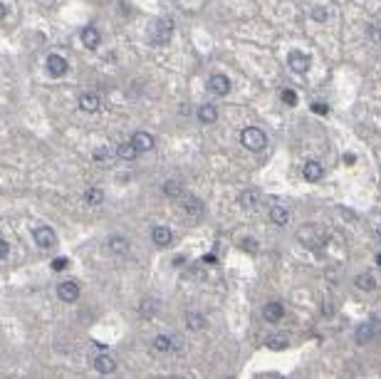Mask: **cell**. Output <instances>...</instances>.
<instances>
[{"label": "cell", "instance_id": "6da1fadb", "mask_svg": "<svg viewBox=\"0 0 381 379\" xmlns=\"http://www.w3.org/2000/svg\"><path fill=\"white\" fill-rule=\"evenodd\" d=\"M297 238L305 248H312V251H319L322 245L327 243V231L317 223H305L299 231H297Z\"/></svg>", "mask_w": 381, "mask_h": 379}, {"label": "cell", "instance_id": "7a4b0ae2", "mask_svg": "<svg viewBox=\"0 0 381 379\" xmlns=\"http://www.w3.org/2000/svg\"><path fill=\"white\" fill-rule=\"evenodd\" d=\"M240 141H243V146H245V149H250V151H263V149L268 146V137H265V131H263V129H257V126H248V129H243Z\"/></svg>", "mask_w": 381, "mask_h": 379}, {"label": "cell", "instance_id": "3957f363", "mask_svg": "<svg viewBox=\"0 0 381 379\" xmlns=\"http://www.w3.org/2000/svg\"><path fill=\"white\" fill-rule=\"evenodd\" d=\"M171 35H173V23H171L169 17L156 20L154 30H151V42H156V45H166V42L171 40Z\"/></svg>", "mask_w": 381, "mask_h": 379}, {"label": "cell", "instance_id": "277c9868", "mask_svg": "<svg viewBox=\"0 0 381 379\" xmlns=\"http://www.w3.org/2000/svg\"><path fill=\"white\" fill-rule=\"evenodd\" d=\"M287 65H290V70L292 72L305 74V72L310 70L312 60H310V55H305V52H299V50H292V52L287 55Z\"/></svg>", "mask_w": 381, "mask_h": 379}, {"label": "cell", "instance_id": "5b68a950", "mask_svg": "<svg viewBox=\"0 0 381 379\" xmlns=\"http://www.w3.org/2000/svg\"><path fill=\"white\" fill-rule=\"evenodd\" d=\"M32 238H35V243H37L40 248H52L57 243V236L52 233V228H47V225L35 228V231H32Z\"/></svg>", "mask_w": 381, "mask_h": 379}, {"label": "cell", "instance_id": "8992f818", "mask_svg": "<svg viewBox=\"0 0 381 379\" xmlns=\"http://www.w3.org/2000/svg\"><path fill=\"white\" fill-rule=\"evenodd\" d=\"M208 89H211L213 94H218V97H226L228 92H230V80H228L226 74H213L211 80H208Z\"/></svg>", "mask_w": 381, "mask_h": 379}, {"label": "cell", "instance_id": "52a82bcc", "mask_svg": "<svg viewBox=\"0 0 381 379\" xmlns=\"http://www.w3.org/2000/svg\"><path fill=\"white\" fill-rule=\"evenodd\" d=\"M57 295H59V300H65V302H74V300L79 297V285H77L74 280L59 282V288H57Z\"/></svg>", "mask_w": 381, "mask_h": 379}, {"label": "cell", "instance_id": "ba28073f", "mask_svg": "<svg viewBox=\"0 0 381 379\" xmlns=\"http://www.w3.org/2000/svg\"><path fill=\"white\" fill-rule=\"evenodd\" d=\"M70 70V65H67V60L59 55H50L47 57V72L52 74V77H62L65 72Z\"/></svg>", "mask_w": 381, "mask_h": 379}, {"label": "cell", "instance_id": "9c48e42d", "mask_svg": "<svg viewBox=\"0 0 381 379\" xmlns=\"http://www.w3.org/2000/svg\"><path fill=\"white\" fill-rule=\"evenodd\" d=\"M263 317H265L268 323H280V320L285 317L283 302H268V305L263 308Z\"/></svg>", "mask_w": 381, "mask_h": 379}, {"label": "cell", "instance_id": "30bf717a", "mask_svg": "<svg viewBox=\"0 0 381 379\" xmlns=\"http://www.w3.org/2000/svg\"><path fill=\"white\" fill-rule=\"evenodd\" d=\"M184 213L188 218H200L203 216V203L196 196H186L184 198Z\"/></svg>", "mask_w": 381, "mask_h": 379}, {"label": "cell", "instance_id": "8fae6325", "mask_svg": "<svg viewBox=\"0 0 381 379\" xmlns=\"http://www.w3.org/2000/svg\"><path fill=\"white\" fill-rule=\"evenodd\" d=\"M131 144L136 146V151L142 154V151H151L154 149V139H151V134H146V131H136L134 137H131Z\"/></svg>", "mask_w": 381, "mask_h": 379}, {"label": "cell", "instance_id": "7c38bea8", "mask_svg": "<svg viewBox=\"0 0 381 379\" xmlns=\"http://www.w3.org/2000/svg\"><path fill=\"white\" fill-rule=\"evenodd\" d=\"M171 238H173L171 236V228H166V225H156L154 231H151V240H154L158 248H166L171 243Z\"/></svg>", "mask_w": 381, "mask_h": 379}, {"label": "cell", "instance_id": "4fadbf2b", "mask_svg": "<svg viewBox=\"0 0 381 379\" xmlns=\"http://www.w3.org/2000/svg\"><path fill=\"white\" fill-rule=\"evenodd\" d=\"M376 330L379 327H374V323H364L356 327V342L359 345H367V342H371L374 337H376Z\"/></svg>", "mask_w": 381, "mask_h": 379}, {"label": "cell", "instance_id": "5bb4252c", "mask_svg": "<svg viewBox=\"0 0 381 379\" xmlns=\"http://www.w3.org/2000/svg\"><path fill=\"white\" fill-rule=\"evenodd\" d=\"M302 174H305V179H307V181H319V179L325 176V168H322L319 161H307L305 168H302Z\"/></svg>", "mask_w": 381, "mask_h": 379}, {"label": "cell", "instance_id": "9a60e30c", "mask_svg": "<svg viewBox=\"0 0 381 379\" xmlns=\"http://www.w3.org/2000/svg\"><path fill=\"white\" fill-rule=\"evenodd\" d=\"M94 369H97L99 374H112L114 369H116V362H114L109 354H99L97 359H94Z\"/></svg>", "mask_w": 381, "mask_h": 379}, {"label": "cell", "instance_id": "2e32d148", "mask_svg": "<svg viewBox=\"0 0 381 379\" xmlns=\"http://www.w3.org/2000/svg\"><path fill=\"white\" fill-rule=\"evenodd\" d=\"M270 221H272L275 225H287L290 223V209L272 206V209H270Z\"/></svg>", "mask_w": 381, "mask_h": 379}, {"label": "cell", "instance_id": "e0dca14e", "mask_svg": "<svg viewBox=\"0 0 381 379\" xmlns=\"http://www.w3.org/2000/svg\"><path fill=\"white\" fill-rule=\"evenodd\" d=\"M82 42H85V47H89V50H97L99 42H102V35H99V30L85 28V30H82Z\"/></svg>", "mask_w": 381, "mask_h": 379}, {"label": "cell", "instance_id": "ac0fdd59", "mask_svg": "<svg viewBox=\"0 0 381 379\" xmlns=\"http://www.w3.org/2000/svg\"><path fill=\"white\" fill-rule=\"evenodd\" d=\"M79 107L85 109V112H99V107H102V102H99L97 94H92V92H87V94H82L79 97Z\"/></svg>", "mask_w": 381, "mask_h": 379}, {"label": "cell", "instance_id": "d6986e66", "mask_svg": "<svg viewBox=\"0 0 381 379\" xmlns=\"http://www.w3.org/2000/svg\"><path fill=\"white\" fill-rule=\"evenodd\" d=\"M198 119H200L203 124H213V122L218 119V109H215L213 104H203V107L198 109Z\"/></svg>", "mask_w": 381, "mask_h": 379}, {"label": "cell", "instance_id": "ffe728a7", "mask_svg": "<svg viewBox=\"0 0 381 379\" xmlns=\"http://www.w3.org/2000/svg\"><path fill=\"white\" fill-rule=\"evenodd\" d=\"M136 154H139V151H136V146H134L131 141H127V144H119V149H116V156H119V159H124V161H134V159H136Z\"/></svg>", "mask_w": 381, "mask_h": 379}, {"label": "cell", "instance_id": "44dd1931", "mask_svg": "<svg viewBox=\"0 0 381 379\" xmlns=\"http://www.w3.org/2000/svg\"><path fill=\"white\" fill-rule=\"evenodd\" d=\"M257 201H260L257 191H243V194H240V206L245 211H253L255 206H257Z\"/></svg>", "mask_w": 381, "mask_h": 379}, {"label": "cell", "instance_id": "7402d4cb", "mask_svg": "<svg viewBox=\"0 0 381 379\" xmlns=\"http://www.w3.org/2000/svg\"><path fill=\"white\" fill-rule=\"evenodd\" d=\"M356 288L359 290H364V293H369V290H374L376 288V280H374V275H369V273H362V275H356Z\"/></svg>", "mask_w": 381, "mask_h": 379}, {"label": "cell", "instance_id": "603a6c76", "mask_svg": "<svg viewBox=\"0 0 381 379\" xmlns=\"http://www.w3.org/2000/svg\"><path fill=\"white\" fill-rule=\"evenodd\" d=\"M156 308H158V302L146 297V300H142V305H139V315L149 320V317H154V315H156Z\"/></svg>", "mask_w": 381, "mask_h": 379}, {"label": "cell", "instance_id": "cb8c5ba5", "mask_svg": "<svg viewBox=\"0 0 381 379\" xmlns=\"http://www.w3.org/2000/svg\"><path fill=\"white\" fill-rule=\"evenodd\" d=\"M186 325H188L191 330H203V327H206V317L198 315V312H188V315H186Z\"/></svg>", "mask_w": 381, "mask_h": 379}, {"label": "cell", "instance_id": "d4e9b609", "mask_svg": "<svg viewBox=\"0 0 381 379\" xmlns=\"http://www.w3.org/2000/svg\"><path fill=\"white\" fill-rule=\"evenodd\" d=\"M109 248H112L114 253H127L129 240L122 238V236H112V238H109Z\"/></svg>", "mask_w": 381, "mask_h": 379}, {"label": "cell", "instance_id": "484cf974", "mask_svg": "<svg viewBox=\"0 0 381 379\" xmlns=\"http://www.w3.org/2000/svg\"><path fill=\"white\" fill-rule=\"evenodd\" d=\"M85 201H87V203H92V206H99V203L104 201V194H102V188H87Z\"/></svg>", "mask_w": 381, "mask_h": 379}, {"label": "cell", "instance_id": "4316f807", "mask_svg": "<svg viewBox=\"0 0 381 379\" xmlns=\"http://www.w3.org/2000/svg\"><path fill=\"white\" fill-rule=\"evenodd\" d=\"M173 345H171V337H166V335H158L154 339V350L156 352H169Z\"/></svg>", "mask_w": 381, "mask_h": 379}, {"label": "cell", "instance_id": "83f0119b", "mask_svg": "<svg viewBox=\"0 0 381 379\" xmlns=\"http://www.w3.org/2000/svg\"><path fill=\"white\" fill-rule=\"evenodd\" d=\"M164 194L171 196V198L181 196V183H178V181H166V183H164Z\"/></svg>", "mask_w": 381, "mask_h": 379}, {"label": "cell", "instance_id": "f1b7e54d", "mask_svg": "<svg viewBox=\"0 0 381 379\" xmlns=\"http://www.w3.org/2000/svg\"><path fill=\"white\" fill-rule=\"evenodd\" d=\"M268 347L270 350H285L287 347V339L283 335H272V337H268Z\"/></svg>", "mask_w": 381, "mask_h": 379}, {"label": "cell", "instance_id": "f546056e", "mask_svg": "<svg viewBox=\"0 0 381 379\" xmlns=\"http://www.w3.org/2000/svg\"><path fill=\"white\" fill-rule=\"evenodd\" d=\"M240 245H243V251H248V253L257 251V240H255V238H245L243 243H240Z\"/></svg>", "mask_w": 381, "mask_h": 379}, {"label": "cell", "instance_id": "4dcf8cb0", "mask_svg": "<svg viewBox=\"0 0 381 379\" xmlns=\"http://www.w3.org/2000/svg\"><path fill=\"white\" fill-rule=\"evenodd\" d=\"M283 102H285V104H297L295 89H285V92H283Z\"/></svg>", "mask_w": 381, "mask_h": 379}, {"label": "cell", "instance_id": "1f68e13d", "mask_svg": "<svg viewBox=\"0 0 381 379\" xmlns=\"http://www.w3.org/2000/svg\"><path fill=\"white\" fill-rule=\"evenodd\" d=\"M67 263H70L67 258H55V260H52V270L59 273V270H65V268H67Z\"/></svg>", "mask_w": 381, "mask_h": 379}, {"label": "cell", "instance_id": "d6a6232c", "mask_svg": "<svg viewBox=\"0 0 381 379\" xmlns=\"http://www.w3.org/2000/svg\"><path fill=\"white\" fill-rule=\"evenodd\" d=\"M312 17H314V20H327L329 13H327V8H314V10H312Z\"/></svg>", "mask_w": 381, "mask_h": 379}, {"label": "cell", "instance_id": "836d02e7", "mask_svg": "<svg viewBox=\"0 0 381 379\" xmlns=\"http://www.w3.org/2000/svg\"><path fill=\"white\" fill-rule=\"evenodd\" d=\"M107 156H109V151H107V146H99L97 151H94V159H97V161H104Z\"/></svg>", "mask_w": 381, "mask_h": 379}, {"label": "cell", "instance_id": "e575fe53", "mask_svg": "<svg viewBox=\"0 0 381 379\" xmlns=\"http://www.w3.org/2000/svg\"><path fill=\"white\" fill-rule=\"evenodd\" d=\"M8 251H10L8 240H3V238H0V258H5V255H8Z\"/></svg>", "mask_w": 381, "mask_h": 379}, {"label": "cell", "instance_id": "d590c367", "mask_svg": "<svg viewBox=\"0 0 381 379\" xmlns=\"http://www.w3.org/2000/svg\"><path fill=\"white\" fill-rule=\"evenodd\" d=\"M312 112H314V114H327L329 109H327L325 104H312Z\"/></svg>", "mask_w": 381, "mask_h": 379}, {"label": "cell", "instance_id": "8d00e7d4", "mask_svg": "<svg viewBox=\"0 0 381 379\" xmlns=\"http://www.w3.org/2000/svg\"><path fill=\"white\" fill-rule=\"evenodd\" d=\"M371 30V37H374V40H381V30L379 28H369Z\"/></svg>", "mask_w": 381, "mask_h": 379}, {"label": "cell", "instance_id": "74e56055", "mask_svg": "<svg viewBox=\"0 0 381 379\" xmlns=\"http://www.w3.org/2000/svg\"><path fill=\"white\" fill-rule=\"evenodd\" d=\"M3 17H5V5L0 3V20H3Z\"/></svg>", "mask_w": 381, "mask_h": 379}, {"label": "cell", "instance_id": "f35d334b", "mask_svg": "<svg viewBox=\"0 0 381 379\" xmlns=\"http://www.w3.org/2000/svg\"><path fill=\"white\" fill-rule=\"evenodd\" d=\"M376 263H379V266H381V255H376Z\"/></svg>", "mask_w": 381, "mask_h": 379}, {"label": "cell", "instance_id": "ab89813d", "mask_svg": "<svg viewBox=\"0 0 381 379\" xmlns=\"http://www.w3.org/2000/svg\"><path fill=\"white\" fill-rule=\"evenodd\" d=\"M376 233H379V238H381V225H379V231H376Z\"/></svg>", "mask_w": 381, "mask_h": 379}]
</instances>
